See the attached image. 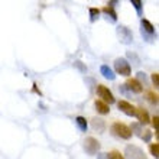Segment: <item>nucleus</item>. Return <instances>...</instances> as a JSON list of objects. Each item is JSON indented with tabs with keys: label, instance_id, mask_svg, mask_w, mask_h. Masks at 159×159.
Masks as SVG:
<instances>
[{
	"label": "nucleus",
	"instance_id": "19",
	"mask_svg": "<svg viewBox=\"0 0 159 159\" xmlns=\"http://www.w3.org/2000/svg\"><path fill=\"white\" fill-rule=\"evenodd\" d=\"M143 133H140V138L145 140V142H149L151 140V136H152V132L151 130H148V129H145V130H142Z\"/></svg>",
	"mask_w": 159,
	"mask_h": 159
},
{
	"label": "nucleus",
	"instance_id": "2",
	"mask_svg": "<svg viewBox=\"0 0 159 159\" xmlns=\"http://www.w3.org/2000/svg\"><path fill=\"white\" fill-rule=\"evenodd\" d=\"M140 32H142L143 38L146 39V41H149V42L153 39V36H156L155 26L152 25L148 19H142V20H140Z\"/></svg>",
	"mask_w": 159,
	"mask_h": 159
},
{
	"label": "nucleus",
	"instance_id": "10",
	"mask_svg": "<svg viewBox=\"0 0 159 159\" xmlns=\"http://www.w3.org/2000/svg\"><path fill=\"white\" fill-rule=\"evenodd\" d=\"M136 117H138V120L142 123V125H146V123H149L151 121V117H149V113H148L145 109H138L136 107V114H134Z\"/></svg>",
	"mask_w": 159,
	"mask_h": 159
},
{
	"label": "nucleus",
	"instance_id": "25",
	"mask_svg": "<svg viewBox=\"0 0 159 159\" xmlns=\"http://www.w3.org/2000/svg\"><path fill=\"white\" fill-rule=\"evenodd\" d=\"M152 126L155 127V130L158 129V116H155V117L152 119Z\"/></svg>",
	"mask_w": 159,
	"mask_h": 159
},
{
	"label": "nucleus",
	"instance_id": "18",
	"mask_svg": "<svg viewBox=\"0 0 159 159\" xmlns=\"http://www.w3.org/2000/svg\"><path fill=\"white\" fill-rule=\"evenodd\" d=\"M149 149H151L152 155L155 156V159H158V156H159V143H151Z\"/></svg>",
	"mask_w": 159,
	"mask_h": 159
},
{
	"label": "nucleus",
	"instance_id": "7",
	"mask_svg": "<svg viewBox=\"0 0 159 159\" xmlns=\"http://www.w3.org/2000/svg\"><path fill=\"white\" fill-rule=\"evenodd\" d=\"M117 35H119L120 42L125 43V45H130L133 42V32L129 28H126V26H123V25L117 26Z\"/></svg>",
	"mask_w": 159,
	"mask_h": 159
},
{
	"label": "nucleus",
	"instance_id": "21",
	"mask_svg": "<svg viewBox=\"0 0 159 159\" xmlns=\"http://www.w3.org/2000/svg\"><path fill=\"white\" fill-rule=\"evenodd\" d=\"M107 156H109V159H125L123 158V155H121L120 152H117V151H113L111 153H107Z\"/></svg>",
	"mask_w": 159,
	"mask_h": 159
},
{
	"label": "nucleus",
	"instance_id": "4",
	"mask_svg": "<svg viewBox=\"0 0 159 159\" xmlns=\"http://www.w3.org/2000/svg\"><path fill=\"white\" fill-rule=\"evenodd\" d=\"M125 155H126V159H148V156L145 155V152L139 146H134V145L126 146Z\"/></svg>",
	"mask_w": 159,
	"mask_h": 159
},
{
	"label": "nucleus",
	"instance_id": "15",
	"mask_svg": "<svg viewBox=\"0 0 159 159\" xmlns=\"http://www.w3.org/2000/svg\"><path fill=\"white\" fill-rule=\"evenodd\" d=\"M103 12L106 13V15H109L113 20H117V13H116V10H114L113 7H109V6H106L104 9H103Z\"/></svg>",
	"mask_w": 159,
	"mask_h": 159
},
{
	"label": "nucleus",
	"instance_id": "3",
	"mask_svg": "<svg viewBox=\"0 0 159 159\" xmlns=\"http://www.w3.org/2000/svg\"><path fill=\"white\" fill-rule=\"evenodd\" d=\"M114 71L123 77H127V75H130L132 68H130V64L127 62L126 58H117L114 61Z\"/></svg>",
	"mask_w": 159,
	"mask_h": 159
},
{
	"label": "nucleus",
	"instance_id": "26",
	"mask_svg": "<svg viewBox=\"0 0 159 159\" xmlns=\"http://www.w3.org/2000/svg\"><path fill=\"white\" fill-rule=\"evenodd\" d=\"M98 159H109V156H107V153H100Z\"/></svg>",
	"mask_w": 159,
	"mask_h": 159
},
{
	"label": "nucleus",
	"instance_id": "14",
	"mask_svg": "<svg viewBox=\"0 0 159 159\" xmlns=\"http://www.w3.org/2000/svg\"><path fill=\"white\" fill-rule=\"evenodd\" d=\"M91 125H93V127H94L97 132H103V130H104V120H101V119L94 117L91 120Z\"/></svg>",
	"mask_w": 159,
	"mask_h": 159
},
{
	"label": "nucleus",
	"instance_id": "24",
	"mask_svg": "<svg viewBox=\"0 0 159 159\" xmlns=\"http://www.w3.org/2000/svg\"><path fill=\"white\" fill-rule=\"evenodd\" d=\"M138 78H139L138 81L140 84H142V81H143V83H146V75H145V72H142V71L138 72ZM142 87H143V85H142Z\"/></svg>",
	"mask_w": 159,
	"mask_h": 159
},
{
	"label": "nucleus",
	"instance_id": "12",
	"mask_svg": "<svg viewBox=\"0 0 159 159\" xmlns=\"http://www.w3.org/2000/svg\"><path fill=\"white\" fill-rule=\"evenodd\" d=\"M94 106H96V110H97V111H98L100 114H109V111H110L109 104H106V103H103L101 100H96Z\"/></svg>",
	"mask_w": 159,
	"mask_h": 159
},
{
	"label": "nucleus",
	"instance_id": "16",
	"mask_svg": "<svg viewBox=\"0 0 159 159\" xmlns=\"http://www.w3.org/2000/svg\"><path fill=\"white\" fill-rule=\"evenodd\" d=\"M98 17H100V10L96 7L90 9V22H96Z\"/></svg>",
	"mask_w": 159,
	"mask_h": 159
},
{
	"label": "nucleus",
	"instance_id": "17",
	"mask_svg": "<svg viewBox=\"0 0 159 159\" xmlns=\"http://www.w3.org/2000/svg\"><path fill=\"white\" fill-rule=\"evenodd\" d=\"M130 3H132V6H133V7L136 9V12H138V15H139V16H140V15H142L143 2H140V0H132Z\"/></svg>",
	"mask_w": 159,
	"mask_h": 159
},
{
	"label": "nucleus",
	"instance_id": "22",
	"mask_svg": "<svg viewBox=\"0 0 159 159\" xmlns=\"http://www.w3.org/2000/svg\"><path fill=\"white\" fill-rule=\"evenodd\" d=\"M74 67H77L81 72H87V67H85L81 61H75V62H74Z\"/></svg>",
	"mask_w": 159,
	"mask_h": 159
},
{
	"label": "nucleus",
	"instance_id": "11",
	"mask_svg": "<svg viewBox=\"0 0 159 159\" xmlns=\"http://www.w3.org/2000/svg\"><path fill=\"white\" fill-rule=\"evenodd\" d=\"M100 72H101V75L104 77L106 80H110V81H114V80H116V74H114L113 70H111L109 65H101Z\"/></svg>",
	"mask_w": 159,
	"mask_h": 159
},
{
	"label": "nucleus",
	"instance_id": "6",
	"mask_svg": "<svg viewBox=\"0 0 159 159\" xmlns=\"http://www.w3.org/2000/svg\"><path fill=\"white\" fill-rule=\"evenodd\" d=\"M83 148H84V151L87 152L88 155H96L97 152L100 151V142L97 140L96 138H87L85 140H84L83 143Z\"/></svg>",
	"mask_w": 159,
	"mask_h": 159
},
{
	"label": "nucleus",
	"instance_id": "1",
	"mask_svg": "<svg viewBox=\"0 0 159 159\" xmlns=\"http://www.w3.org/2000/svg\"><path fill=\"white\" fill-rule=\"evenodd\" d=\"M111 133L120 139H130L133 136L129 126H126L125 123H120V121H116L111 125Z\"/></svg>",
	"mask_w": 159,
	"mask_h": 159
},
{
	"label": "nucleus",
	"instance_id": "23",
	"mask_svg": "<svg viewBox=\"0 0 159 159\" xmlns=\"http://www.w3.org/2000/svg\"><path fill=\"white\" fill-rule=\"evenodd\" d=\"M152 80V83H153V85H155V88H159V75H158V72H153L151 77Z\"/></svg>",
	"mask_w": 159,
	"mask_h": 159
},
{
	"label": "nucleus",
	"instance_id": "8",
	"mask_svg": "<svg viewBox=\"0 0 159 159\" xmlns=\"http://www.w3.org/2000/svg\"><path fill=\"white\" fill-rule=\"evenodd\" d=\"M117 106H119V110H120V111H123V113L130 116V117H133L134 114H136V107H134L133 104H130L129 101L120 100L117 103Z\"/></svg>",
	"mask_w": 159,
	"mask_h": 159
},
{
	"label": "nucleus",
	"instance_id": "13",
	"mask_svg": "<svg viewBox=\"0 0 159 159\" xmlns=\"http://www.w3.org/2000/svg\"><path fill=\"white\" fill-rule=\"evenodd\" d=\"M75 123H77V126H78V129L81 130V132H87L88 123H87V119H85V117H83V116H77V117H75Z\"/></svg>",
	"mask_w": 159,
	"mask_h": 159
},
{
	"label": "nucleus",
	"instance_id": "9",
	"mask_svg": "<svg viewBox=\"0 0 159 159\" xmlns=\"http://www.w3.org/2000/svg\"><path fill=\"white\" fill-rule=\"evenodd\" d=\"M126 87H127V90H130V91H133V93H142V90H143V87H142V84L139 83L136 78H129L127 81H126V84H125Z\"/></svg>",
	"mask_w": 159,
	"mask_h": 159
},
{
	"label": "nucleus",
	"instance_id": "5",
	"mask_svg": "<svg viewBox=\"0 0 159 159\" xmlns=\"http://www.w3.org/2000/svg\"><path fill=\"white\" fill-rule=\"evenodd\" d=\"M96 90H97V94H98V97L101 98L103 103H106V104H113L114 101H116L113 93L110 91L106 85H97Z\"/></svg>",
	"mask_w": 159,
	"mask_h": 159
},
{
	"label": "nucleus",
	"instance_id": "20",
	"mask_svg": "<svg viewBox=\"0 0 159 159\" xmlns=\"http://www.w3.org/2000/svg\"><path fill=\"white\" fill-rule=\"evenodd\" d=\"M148 100L151 101L152 104H158V94H155V93H148Z\"/></svg>",
	"mask_w": 159,
	"mask_h": 159
}]
</instances>
